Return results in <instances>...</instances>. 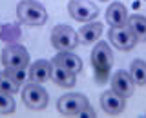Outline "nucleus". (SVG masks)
Listing matches in <instances>:
<instances>
[{"label":"nucleus","instance_id":"nucleus-19","mask_svg":"<svg viewBox=\"0 0 146 118\" xmlns=\"http://www.w3.org/2000/svg\"><path fill=\"white\" fill-rule=\"evenodd\" d=\"M15 98L13 94L6 93V91H0V115H11L15 113Z\"/></svg>","mask_w":146,"mask_h":118},{"label":"nucleus","instance_id":"nucleus-6","mask_svg":"<svg viewBox=\"0 0 146 118\" xmlns=\"http://www.w3.org/2000/svg\"><path fill=\"white\" fill-rule=\"evenodd\" d=\"M88 98L80 93H66L57 100V111L64 116H77L80 113V109L86 106Z\"/></svg>","mask_w":146,"mask_h":118},{"label":"nucleus","instance_id":"nucleus-4","mask_svg":"<svg viewBox=\"0 0 146 118\" xmlns=\"http://www.w3.org/2000/svg\"><path fill=\"white\" fill-rule=\"evenodd\" d=\"M48 93H46L44 87H40V84H35V82H27L24 84V89H22V102L26 104L27 109H33V111H40L48 106Z\"/></svg>","mask_w":146,"mask_h":118},{"label":"nucleus","instance_id":"nucleus-15","mask_svg":"<svg viewBox=\"0 0 146 118\" xmlns=\"http://www.w3.org/2000/svg\"><path fill=\"white\" fill-rule=\"evenodd\" d=\"M126 20H128V11H126L124 4H121V2L110 4V7L106 9V22L110 24V27L126 26Z\"/></svg>","mask_w":146,"mask_h":118},{"label":"nucleus","instance_id":"nucleus-20","mask_svg":"<svg viewBox=\"0 0 146 118\" xmlns=\"http://www.w3.org/2000/svg\"><path fill=\"white\" fill-rule=\"evenodd\" d=\"M6 73H7V75H9L13 80L17 82L18 85H24V82H26V76H27L26 69H6Z\"/></svg>","mask_w":146,"mask_h":118},{"label":"nucleus","instance_id":"nucleus-21","mask_svg":"<svg viewBox=\"0 0 146 118\" xmlns=\"http://www.w3.org/2000/svg\"><path fill=\"white\" fill-rule=\"evenodd\" d=\"M77 116H88V118H91V116H95V109L91 107L90 104H86V106L80 109V113H79Z\"/></svg>","mask_w":146,"mask_h":118},{"label":"nucleus","instance_id":"nucleus-9","mask_svg":"<svg viewBox=\"0 0 146 118\" xmlns=\"http://www.w3.org/2000/svg\"><path fill=\"white\" fill-rule=\"evenodd\" d=\"M111 89L115 91L117 94H121V96H131L135 91V82L131 78V75L124 69H119L117 73H113L111 76Z\"/></svg>","mask_w":146,"mask_h":118},{"label":"nucleus","instance_id":"nucleus-16","mask_svg":"<svg viewBox=\"0 0 146 118\" xmlns=\"http://www.w3.org/2000/svg\"><path fill=\"white\" fill-rule=\"evenodd\" d=\"M126 26L131 29V33L135 35L137 40L146 42V16H143V15H131V16H128Z\"/></svg>","mask_w":146,"mask_h":118},{"label":"nucleus","instance_id":"nucleus-17","mask_svg":"<svg viewBox=\"0 0 146 118\" xmlns=\"http://www.w3.org/2000/svg\"><path fill=\"white\" fill-rule=\"evenodd\" d=\"M130 75L137 85H146V62L133 60L130 66Z\"/></svg>","mask_w":146,"mask_h":118},{"label":"nucleus","instance_id":"nucleus-13","mask_svg":"<svg viewBox=\"0 0 146 118\" xmlns=\"http://www.w3.org/2000/svg\"><path fill=\"white\" fill-rule=\"evenodd\" d=\"M53 62L58 64V66H62V67H66L68 71L75 73V75L82 71V60L73 51H58L55 54Z\"/></svg>","mask_w":146,"mask_h":118},{"label":"nucleus","instance_id":"nucleus-14","mask_svg":"<svg viewBox=\"0 0 146 118\" xmlns=\"http://www.w3.org/2000/svg\"><path fill=\"white\" fill-rule=\"evenodd\" d=\"M102 35V24L100 22H88L86 26H82L79 29V44H95Z\"/></svg>","mask_w":146,"mask_h":118},{"label":"nucleus","instance_id":"nucleus-11","mask_svg":"<svg viewBox=\"0 0 146 118\" xmlns=\"http://www.w3.org/2000/svg\"><path fill=\"white\" fill-rule=\"evenodd\" d=\"M51 80L60 87H73L77 82V75L71 71H68L66 67L58 66V64L51 62Z\"/></svg>","mask_w":146,"mask_h":118},{"label":"nucleus","instance_id":"nucleus-10","mask_svg":"<svg viewBox=\"0 0 146 118\" xmlns=\"http://www.w3.org/2000/svg\"><path fill=\"white\" fill-rule=\"evenodd\" d=\"M124 100H126L124 96H121L113 89H110V91H104L100 94V107L108 115H119V113L124 111V106H126Z\"/></svg>","mask_w":146,"mask_h":118},{"label":"nucleus","instance_id":"nucleus-3","mask_svg":"<svg viewBox=\"0 0 146 118\" xmlns=\"http://www.w3.org/2000/svg\"><path fill=\"white\" fill-rule=\"evenodd\" d=\"M51 45L57 51H73L79 45V36L73 31V27L58 24L51 31Z\"/></svg>","mask_w":146,"mask_h":118},{"label":"nucleus","instance_id":"nucleus-2","mask_svg":"<svg viewBox=\"0 0 146 118\" xmlns=\"http://www.w3.org/2000/svg\"><path fill=\"white\" fill-rule=\"evenodd\" d=\"M17 15L20 22L27 26H42L48 20V11L36 0H20L17 6Z\"/></svg>","mask_w":146,"mask_h":118},{"label":"nucleus","instance_id":"nucleus-18","mask_svg":"<svg viewBox=\"0 0 146 118\" xmlns=\"http://www.w3.org/2000/svg\"><path fill=\"white\" fill-rule=\"evenodd\" d=\"M18 89H20V85L7 75L6 69H4L2 73H0V91H6V93H9V94H17Z\"/></svg>","mask_w":146,"mask_h":118},{"label":"nucleus","instance_id":"nucleus-1","mask_svg":"<svg viewBox=\"0 0 146 118\" xmlns=\"http://www.w3.org/2000/svg\"><path fill=\"white\" fill-rule=\"evenodd\" d=\"M91 66L95 69V78H97L99 84L108 82L110 71H111V66H113V53L106 42L97 40L93 51H91Z\"/></svg>","mask_w":146,"mask_h":118},{"label":"nucleus","instance_id":"nucleus-12","mask_svg":"<svg viewBox=\"0 0 146 118\" xmlns=\"http://www.w3.org/2000/svg\"><path fill=\"white\" fill-rule=\"evenodd\" d=\"M31 82L35 84H46L49 78H51V64L48 60H36L33 66L29 67V73H27Z\"/></svg>","mask_w":146,"mask_h":118},{"label":"nucleus","instance_id":"nucleus-7","mask_svg":"<svg viewBox=\"0 0 146 118\" xmlns=\"http://www.w3.org/2000/svg\"><path fill=\"white\" fill-rule=\"evenodd\" d=\"M110 42H111L119 51H131L137 44V38L135 35L131 33V29L128 26H117V27H111L110 29Z\"/></svg>","mask_w":146,"mask_h":118},{"label":"nucleus","instance_id":"nucleus-5","mask_svg":"<svg viewBox=\"0 0 146 118\" xmlns=\"http://www.w3.org/2000/svg\"><path fill=\"white\" fill-rule=\"evenodd\" d=\"M29 64V53L22 45H6L2 51V66L4 69H26Z\"/></svg>","mask_w":146,"mask_h":118},{"label":"nucleus","instance_id":"nucleus-8","mask_svg":"<svg viewBox=\"0 0 146 118\" xmlns=\"http://www.w3.org/2000/svg\"><path fill=\"white\" fill-rule=\"evenodd\" d=\"M68 11L77 22H91L99 15V7L88 0H70Z\"/></svg>","mask_w":146,"mask_h":118}]
</instances>
